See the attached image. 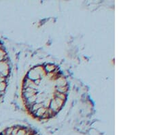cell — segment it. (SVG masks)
<instances>
[{
  "instance_id": "1",
  "label": "cell",
  "mask_w": 153,
  "mask_h": 135,
  "mask_svg": "<svg viewBox=\"0 0 153 135\" xmlns=\"http://www.w3.org/2000/svg\"><path fill=\"white\" fill-rule=\"evenodd\" d=\"M7 87V83L6 81L0 82V92H5V90Z\"/></svg>"
}]
</instances>
